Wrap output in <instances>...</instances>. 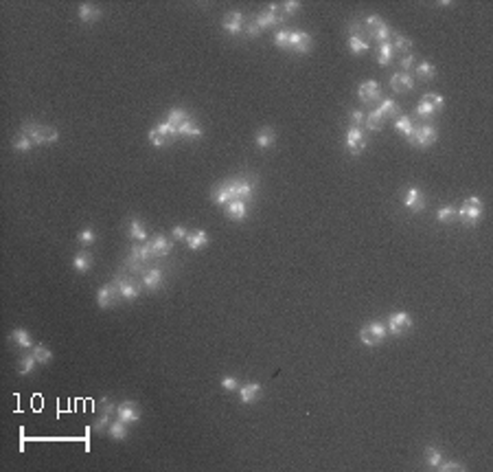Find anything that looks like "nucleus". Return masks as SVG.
Segmentation results:
<instances>
[{"label": "nucleus", "mask_w": 493, "mask_h": 472, "mask_svg": "<svg viewBox=\"0 0 493 472\" xmlns=\"http://www.w3.org/2000/svg\"><path fill=\"white\" fill-rule=\"evenodd\" d=\"M437 217H439V222H443V224H451V222H456V220H458V209L454 205L441 207Z\"/></svg>", "instance_id": "nucleus-33"}, {"label": "nucleus", "mask_w": 493, "mask_h": 472, "mask_svg": "<svg viewBox=\"0 0 493 472\" xmlns=\"http://www.w3.org/2000/svg\"><path fill=\"white\" fill-rule=\"evenodd\" d=\"M77 15H79V20H81V22L92 24V22H97L99 18H101V9H99V7H94V5L81 3V5H79V9H77Z\"/></svg>", "instance_id": "nucleus-17"}, {"label": "nucleus", "mask_w": 493, "mask_h": 472, "mask_svg": "<svg viewBox=\"0 0 493 472\" xmlns=\"http://www.w3.org/2000/svg\"><path fill=\"white\" fill-rule=\"evenodd\" d=\"M230 187H233V196L235 200H250L252 198V191H254V185L250 180H245V178H235V180H230Z\"/></svg>", "instance_id": "nucleus-13"}, {"label": "nucleus", "mask_w": 493, "mask_h": 472, "mask_svg": "<svg viewBox=\"0 0 493 472\" xmlns=\"http://www.w3.org/2000/svg\"><path fill=\"white\" fill-rule=\"evenodd\" d=\"M441 472H456V470H465L463 463H458V461H443L441 463Z\"/></svg>", "instance_id": "nucleus-54"}, {"label": "nucleus", "mask_w": 493, "mask_h": 472, "mask_svg": "<svg viewBox=\"0 0 493 472\" xmlns=\"http://www.w3.org/2000/svg\"><path fill=\"white\" fill-rule=\"evenodd\" d=\"M390 44H392L394 51H401L404 55H406V51H408V53L412 51V40L406 38V35H401V33H394V38H392Z\"/></svg>", "instance_id": "nucleus-36"}, {"label": "nucleus", "mask_w": 493, "mask_h": 472, "mask_svg": "<svg viewBox=\"0 0 493 472\" xmlns=\"http://www.w3.org/2000/svg\"><path fill=\"white\" fill-rule=\"evenodd\" d=\"M281 9H283L285 15H292V13H296L300 9V3H298V0H287V3L281 5Z\"/></svg>", "instance_id": "nucleus-53"}, {"label": "nucleus", "mask_w": 493, "mask_h": 472, "mask_svg": "<svg viewBox=\"0 0 493 472\" xmlns=\"http://www.w3.org/2000/svg\"><path fill=\"white\" fill-rule=\"evenodd\" d=\"M364 125H366L368 132H380V130L384 128V117L377 110H371L364 119Z\"/></svg>", "instance_id": "nucleus-29"}, {"label": "nucleus", "mask_w": 493, "mask_h": 472, "mask_svg": "<svg viewBox=\"0 0 493 472\" xmlns=\"http://www.w3.org/2000/svg\"><path fill=\"white\" fill-rule=\"evenodd\" d=\"M416 115L421 117V119H432L434 115H437V108H434V105L423 97V99L416 103Z\"/></svg>", "instance_id": "nucleus-42"}, {"label": "nucleus", "mask_w": 493, "mask_h": 472, "mask_svg": "<svg viewBox=\"0 0 493 472\" xmlns=\"http://www.w3.org/2000/svg\"><path fill=\"white\" fill-rule=\"evenodd\" d=\"M233 200H235V196H233V187H230V183L217 185L215 193H213V202L219 205V207H226L228 202H233Z\"/></svg>", "instance_id": "nucleus-18"}, {"label": "nucleus", "mask_w": 493, "mask_h": 472, "mask_svg": "<svg viewBox=\"0 0 493 472\" xmlns=\"http://www.w3.org/2000/svg\"><path fill=\"white\" fill-rule=\"evenodd\" d=\"M394 128H397V132H399V134H404V136L408 138V141H410V136H412V132H414L412 121H410L406 115H401V117L394 119Z\"/></svg>", "instance_id": "nucleus-32"}, {"label": "nucleus", "mask_w": 493, "mask_h": 472, "mask_svg": "<svg viewBox=\"0 0 493 472\" xmlns=\"http://www.w3.org/2000/svg\"><path fill=\"white\" fill-rule=\"evenodd\" d=\"M425 461H427V466H430L432 470H439V468H441L443 455H441V450L437 448V446H427V448H425Z\"/></svg>", "instance_id": "nucleus-30"}, {"label": "nucleus", "mask_w": 493, "mask_h": 472, "mask_svg": "<svg viewBox=\"0 0 493 472\" xmlns=\"http://www.w3.org/2000/svg\"><path fill=\"white\" fill-rule=\"evenodd\" d=\"M117 420L125 422V424H134V422L141 420V411H138L136 402L125 400V402L117 404Z\"/></svg>", "instance_id": "nucleus-10"}, {"label": "nucleus", "mask_w": 493, "mask_h": 472, "mask_svg": "<svg viewBox=\"0 0 493 472\" xmlns=\"http://www.w3.org/2000/svg\"><path fill=\"white\" fill-rule=\"evenodd\" d=\"M245 35H248L250 40L259 38V35H261V29H259V24H257V22H248V24H245Z\"/></svg>", "instance_id": "nucleus-58"}, {"label": "nucleus", "mask_w": 493, "mask_h": 472, "mask_svg": "<svg viewBox=\"0 0 493 472\" xmlns=\"http://www.w3.org/2000/svg\"><path fill=\"white\" fill-rule=\"evenodd\" d=\"M357 97L362 103H375V101H382V88L377 81H362L359 88H357Z\"/></svg>", "instance_id": "nucleus-7"}, {"label": "nucleus", "mask_w": 493, "mask_h": 472, "mask_svg": "<svg viewBox=\"0 0 493 472\" xmlns=\"http://www.w3.org/2000/svg\"><path fill=\"white\" fill-rule=\"evenodd\" d=\"M274 44L278 48H283V51H290V31H276V35H274Z\"/></svg>", "instance_id": "nucleus-47"}, {"label": "nucleus", "mask_w": 493, "mask_h": 472, "mask_svg": "<svg viewBox=\"0 0 493 472\" xmlns=\"http://www.w3.org/2000/svg\"><path fill=\"white\" fill-rule=\"evenodd\" d=\"M368 35H371V40H375V42H388V38H390V27L388 24H384V27L380 29H375V31H368Z\"/></svg>", "instance_id": "nucleus-46"}, {"label": "nucleus", "mask_w": 493, "mask_h": 472, "mask_svg": "<svg viewBox=\"0 0 493 472\" xmlns=\"http://www.w3.org/2000/svg\"><path fill=\"white\" fill-rule=\"evenodd\" d=\"M377 112L384 117V121L386 119H397V115H399V103L397 101H392V99H384V101H380V108H377Z\"/></svg>", "instance_id": "nucleus-24"}, {"label": "nucleus", "mask_w": 493, "mask_h": 472, "mask_svg": "<svg viewBox=\"0 0 493 472\" xmlns=\"http://www.w3.org/2000/svg\"><path fill=\"white\" fill-rule=\"evenodd\" d=\"M386 328H388V332L392 336H401L412 328V316H410L408 312H392Z\"/></svg>", "instance_id": "nucleus-4"}, {"label": "nucleus", "mask_w": 493, "mask_h": 472, "mask_svg": "<svg viewBox=\"0 0 493 472\" xmlns=\"http://www.w3.org/2000/svg\"><path fill=\"white\" fill-rule=\"evenodd\" d=\"M349 51L353 55H364L371 51V42L362 35H349Z\"/></svg>", "instance_id": "nucleus-23"}, {"label": "nucleus", "mask_w": 493, "mask_h": 472, "mask_svg": "<svg viewBox=\"0 0 493 472\" xmlns=\"http://www.w3.org/2000/svg\"><path fill=\"white\" fill-rule=\"evenodd\" d=\"M178 134H180V136H186V138H200V136H202V130H200V125H195L191 119H186L184 123L178 125Z\"/></svg>", "instance_id": "nucleus-26"}, {"label": "nucleus", "mask_w": 493, "mask_h": 472, "mask_svg": "<svg viewBox=\"0 0 493 472\" xmlns=\"http://www.w3.org/2000/svg\"><path fill=\"white\" fill-rule=\"evenodd\" d=\"M77 240H79V244H84V246H90V244L97 242V233L92 229H84V231H79Z\"/></svg>", "instance_id": "nucleus-48"}, {"label": "nucleus", "mask_w": 493, "mask_h": 472, "mask_svg": "<svg viewBox=\"0 0 493 472\" xmlns=\"http://www.w3.org/2000/svg\"><path fill=\"white\" fill-rule=\"evenodd\" d=\"M188 119V112L184 110V108H171L169 110V115H167V121L171 125H180V123H184V121Z\"/></svg>", "instance_id": "nucleus-43"}, {"label": "nucleus", "mask_w": 493, "mask_h": 472, "mask_svg": "<svg viewBox=\"0 0 493 472\" xmlns=\"http://www.w3.org/2000/svg\"><path fill=\"white\" fill-rule=\"evenodd\" d=\"M114 286H117V290H119V297H123L125 301L138 299V295H141V290H143L141 283H136L131 279H117V281H114Z\"/></svg>", "instance_id": "nucleus-11"}, {"label": "nucleus", "mask_w": 493, "mask_h": 472, "mask_svg": "<svg viewBox=\"0 0 493 472\" xmlns=\"http://www.w3.org/2000/svg\"><path fill=\"white\" fill-rule=\"evenodd\" d=\"M290 51L305 55L311 51V35L305 31H290Z\"/></svg>", "instance_id": "nucleus-8"}, {"label": "nucleus", "mask_w": 493, "mask_h": 472, "mask_svg": "<svg viewBox=\"0 0 493 472\" xmlns=\"http://www.w3.org/2000/svg\"><path fill=\"white\" fill-rule=\"evenodd\" d=\"M171 235L178 240V242H186V238H188V231L184 229V226H174L171 229Z\"/></svg>", "instance_id": "nucleus-59"}, {"label": "nucleus", "mask_w": 493, "mask_h": 472, "mask_svg": "<svg viewBox=\"0 0 493 472\" xmlns=\"http://www.w3.org/2000/svg\"><path fill=\"white\" fill-rule=\"evenodd\" d=\"M437 136H439V132L434 125H419V128H414V132L408 143L419 145V148H430V145L437 143Z\"/></svg>", "instance_id": "nucleus-3"}, {"label": "nucleus", "mask_w": 493, "mask_h": 472, "mask_svg": "<svg viewBox=\"0 0 493 472\" xmlns=\"http://www.w3.org/2000/svg\"><path fill=\"white\" fill-rule=\"evenodd\" d=\"M108 435L112 437V439H127V424L125 422H121V420H114L112 424L108 426Z\"/></svg>", "instance_id": "nucleus-34"}, {"label": "nucleus", "mask_w": 493, "mask_h": 472, "mask_svg": "<svg viewBox=\"0 0 493 472\" xmlns=\"http://www.w3.org/2000/svg\"><path fill=\"white\" fill-rule=\"evenodd\" d=\"M390 88L392 93H406V90H412L414 88V79L410 72H394L390 77Z\"/></svg>", "instance_id": "nucleus-14"}, {"label": "nucleus", "mask_w": 493, "mask_h": 472, "mask_svg": "<svg viewBox=\"0 0 493 472\" xmlns=\"http://www.w3.org/2000/svg\"><path fill=\"white\" fill-rule=\"evenodd\" d=\"M11 340L18 347H22V349H29L31 345H33V340H31V336H29V332L27 330H22V328H18V330H13L11 332Z\"/></svg>", "instance_id": "nucleus-35"}, {"label": "nucleus", "mask_w": 493, "mask_h": 472, "mask_svg": "<svg viewBox=\"0 0 493 472\" xmlns=\"http://www.w3.org/2000/svg\"><path fill=\"white\" fill-rule=\"evenodd\" d=\"M226 213H228L230 220L241 222V220L245 217V213H248V209H245L243 200H233V202H228V205H226Z\"/></svg>", "instance_id": "nucleus-22"}, {"label": "nucleus", "mask_w": 493, "mask_h": 472, "mask_svg": "<svg viewBox=\"0 0 493 472\" xmlns=\"http://www.w3.org/2000/svg\"><path fill=\"white\" fill-rule=\"evenodd\" d=\"M92 264H94V259L90 253H77L75 259H72V266H75L77 273H88L90 268H92Z\"/></svg>", "instance_id": "nucleus-28"}, {"label": "nucleus", "mask_w": 493, "mask_h": 472, "mask_svg": "<svg viewBox=\"0 0 493 472\" xmlns=\"http://www.w3.org/2000/svg\"><path fill=\"white\" fill-rule=\"evenodd\" d=\"M33 145H35V143H33L24 132H18V134L13 136V150H15V152H20V154H29V152L33 150Z\"/></svg>", "instance_id": "nucleus-27"}, {"label": "nucleus", "mask_w": 493, "mask_h": 472, "mask_svg": "<svg viewBox=\"0 0 493 472\" xmlns=\"http://www.w3.org/2000/svg\"><path fill=\"white\" fill-rule=\"evenodd\" d=\"M458 217L460 222L467 224V226H476L480 222L482 217V200L478 196H471L463 202V207L458 209Z\"/></svg>", "instance_id": "nucleus-2"}, {"label": "nucleus", "mask_w": 493, "mask_h": 472, "mask_svg": "<svg viewBox=\"0 0 493 472\" xmlns=\"http://www.w3.org/2000/svg\"><path fill=\"white\" fill-rule=\"evenodd\" d=\"M261 391H263L261 382H248V385L239 387V400H241V404H252V402H257V400H259V395H261Z\"/></svg>", "instance_id": "nucleus-15"}, {"label": "nucleus", "mask_w": 493, "mask_h": 472, "mask_svg": "<svg viewBox=\"0 0 493 472\" xmlns=\"http://www.w3.org/2000/svg\"><path fill=\"white\" fill-rule=\"evenodd\" d=\"M35 362H37V358L33 354L22 356L20 362H18V373H20V376H29V373L33 371V367H35Z\"/></svg>", "instance_id": "nucleus-41"}, {"label": "nucleus", "mask_w": 493, "mask_h": 472, "mask_svg": "<svg viewBox=\"0 0 493 472\" xmlns=\"http://www.w3.org/2000/svg\"><path fill=\"white\" fill-rule=\"evenodd\" d=\"M412 64H414V55H412V53H406L404 58H401V62H399L401 72H408L410 68H412Z\"/></svg>", "instance_id": "nucleus-56"}, {"label": "nucleus", "mask_w": 493, "mask_h": 472, "mask_svg": "<svg viewBox=\"0 0 493 472\" xmlns=\"http://www.w3.org/2000/svg\"><path fill=\"white\" fill-rule=\"evenodd\" d=\"M156 130H158V132H160L164 138H167V143H174L176 138L180 136V134H178V128H176V125H171L169 121H164V123H158V125H156Z\"/></svg>", "instance_id": "nucleus-39"}, {"label": "nucleus", "mask_w": 493, "mask_h": 472, "mask_svg": "<svg viewBox=\"0 0 493 472\" xmlns=\"http://www.w3.org/2000/svg\"><path fill=\"white\" fill-rule=\"evenodd\" d=\"M392 55H394V48L390 42H382L380 44V66H388L392 62Z\"/></svg>", "instance_id": "nucleus-44"}, {"label": "nucleus", "mask_w": 493, "mask_h": 472, "mask_svg": "<svg viewBox=\"0 0 493 472\" xmlns=\"http://www.w3.org/2000/svg\"><path fill=\"white\" fill-rule=\"evenodd\" d=\"M416 75H419V77H423L425 81H430V79L437 77V68H434V64H432V62H421V64L416 66Z\"/></svg>", "instance_id": "nucleus-45"}, {"label": "nucleus", "mask_w": 493, "mask_h": 472, "mask_svg": "<svg viewBox=\"0 0 493 472\" xmlns=\"http://www.w3.org/2000/svg\"><path fill=\"white\" fill-rule=\"evenodd\" d=\"M131 257H134V259H138V262H143V264H145V262H149V259L154 257L149 242L134 244V246H131Z\"/></svg>", "instance_id": "nucleus-25"}, {"label": "nucleus", "mask_w": 493, "mask_h": 472, "mask_svg": "<svg viewBox=\"0 0 493 472\" xmlns=\"http://www.w3.org/2000/svg\"><path fill=\"white\" fill-rule=\"evenodd\" d=\"M20 132H24L35 145H53L60 141V132H57L55 128H48V125H42V123H24Z\"/></svg>", "instance_id": "nucleus-1"}, {"label": "nucleus", "mask_w": 493, "mask_h": 472, "mask_svg": "<svg viewBox=\"0 0 493 472\" xmlns=\"http://www.w3.org/2000/svg\"><path fill=\"white\" fill-rule=\"evenodd\" d=\"M117 295H119V290L114 283H108V286H101L97 292V303L101 310H108V307H112L114 303H117Z\"/></svg>", "instance_id": "nucleus-12"}, {"label": "nucleus", "mask_w": 493, "mask_h": 472, "mask_svg": "<svg viewBox=\"0 0 493 472\" xmlns=\"http://www.w3.org/2000/svg\"><path fill=\"white\" fill-rule=\"evenodd\" d=\"M147 136H149L151 145H156V148H162V145H167V138H164V136L158 132V130H156V128H151V130H149V134H147Z\"/></svg>", "instance_id": "nucleus-51"}, {"label": "nucleus", "mask_w": 493, "mask_h": 472, "mask_svg": "<svg viewBox=\"0 0 493 472\" xmlns=\"http://www.w3.org/2000/svg\"><path fill=\"white\" fill-rule=\"evenodd\" d=\"M33 356L37 358L40 365H48V362L53 360V352H51V349H48L46 345H42V343H37L35 347H33Z\"/></svg>", "instance_id": "nucleus-38"}, {"label": "nucleus", "mask_w": 493, "mask_h": 472, "mask_svg": "<svg viewBox=\"0 0 493 472\" xmlns=\"http://www.w3.org/2000/svg\"><path fill=\"white\" fill-rule=\"evenodd\" d=\"M221 389H224V391H235V389H239V385H237V378L224 376V378H221Z\"/></svg>", "instance_id": "nucleus-55"}, {"label": "nucleus", "mask_w": 493, "mask_h": 472, "mask_svg": "<svg viewBox=\"0 0 493 472\" xmlns=\"http://www.w3.org/2000/svg\"><path fill=\"white\" fill-rule=\"evenodd\" d=\"M103 413L99 415V420L94 422V430L97 433H105L108 430V426L112 424V413H117V406H114L112 402H108V400H103Z\"/></svg>", "instance_id": "nucleus-16"}, {"label": "nucleus", "mask_w": 493, "mask_h": 472, "mask_svg": "<svg viewBox=\"0 0 493 472\" xmlns=\"http://www.w3.org/2000/svg\"><path fill=\"white\" fill-rule=\"evenodd\" d=\"M274 141H276V134L272 128H261L257 136H254V143H257L259 150H270L274 145Z\"/></svg>", "instance_id": "nucleus-19"}, {"label": "nucleus", "mask_w": 493, "mask_h": 472, "mask_svg": "<svg viewBox=\"0 0 493 472\" xmlns=\"http://www.w3.org/2000/svg\"><path fill=\"white\" fill-rule=\"evenodd\" d=\"M425 99L430 101V103H432V105H434V108H437V110H439V108H443V105H445V97H443L441 93H427V95H425Z\"/></svg>", "instance_id": "nucleus-52"}, {"label": "nucleus", "mask_w": 493, "mask_h": 472, "mask_svg": "<svg viewBox=\"0 0 493 472\" xmlns=\"http://www.w3.org/2000/svg\"><path fill=\"white\" fill-rule=\"evenodd\" d=\"M347 148L351 152V156H359V154L366 150V136H364V132H362L359 128H355V125L349 128V132H347Z\"/></svg>", "instance_id": "nucleus-6"}, {"label": "nucleus", "mask_w": 493, "mask_h": 472, "mask_svg": "<svg viewBox=\"0 0 493 472\" xmlns=\"http://www.w3.org/2000/svg\"><path fill=\"white\" fill-rule=\"evenodd\" d=\"M404 207L408 211H412V213H419V211H423L425 209V196H423V191L419 189V187H410V189L406 191V198H404Z\"/></svg>", "instance_id": "nucleus-9"}, {"label": "nucleus", "mask_w": 493, "mask_h": 472, "mask_svg": "<svg viewBox=\"0 0 493 472\" xmlns=\"http://www.w3.org/2000/svg\"><path fill=\"white\" fill-rule=\"evenodd\" d=\"M359 340H362V345H366V347H375V345H377V340L373 338L371 330H368V325L359 330Z\"/></svg>", "instance_id": "nucleus-49"}, {"label": "nucleus", "mask_w": 493, "mask_h": 472, "mask_svg": "<svg viewBox=\"0 0 493 472\" xmlns=\"http://www.w3.org/2000/svg\"><path fill=\"white\" fill-rule=\"evenodd\" d=\"M364 24H366V33L368 31H375V29H380V27H384V20L380 18V15H368V18L364 20Z\"/></svg>", "instance_id": "nucleus-50"}, {"label": "nucleus", "mask_w": 493, "mask_h": 472, "mask_svg": "<svg viewBox=\"0 0 493 472\" xmlns=\"http://www.w3.org/2000/svg\"><path fill=\"white\" fill-rule=\"evenodd\" d=\"M129 238L131 240H136V242H147V231H145V226L138 222V220L134 217L129 222Z\"/></svg>", "instance_id": "nucleus-37"}, {"label": "nucleus", "mask_w": 493, "mask_h": 472, "mask_svg": "<svg viewBox=\"0 0 493 472\" xmlns=\"http://www.w3.org/2000/svg\"><path fill=\"white\" fill-rule=\"evenodd\" d=\"M149 246H151L154 257H164V255L171 253V242L164 238V235H156V238L149 242Z\"/></svg>", "instance_id": "nucleus-21"}, {"label": "nucleus", "mask_w": 493, "mask_h": 472, "mask_svg": "<svg viewBox=\"0 0 493 472\" xmlns=\"http://www.w3.org/2000/svg\"><path fill=\"white\" fill-rule=\"evenodd\" d=\"M349 119H351V125H355V128H359L362 123H364V112L362 110H351V115H349Z\"/></svg>", "instance_id": "nucleus-57"}, {"label": "nucleus", "mask_w": 493, "mask_h": 472, "mask_svg": "<svg viewBox=\"0 0 493 472\" xmlns=\"http://www.w3.org/2000/svg\"><path fill=\"white\" fill-rule=\"evenodd\" d=\"M368 330H371L373 338L377 340V345H380L382 340L386 338V334H388V328H386V323H382V321H373V323H368Z\"/></svg>", "instance_id": "nucleus-40"}, {"label": "nucleus", "mask_w": 493, "mask_h": 472, "mask_svg": "<svg viewBox=\"0 0 493 472\" xmlns=\"http://www.w3.org/2000/svg\"><path fill=\"white\" fill-rule=\"evenodd\" d=\"M208 244V233L204 229H197V231H191L186 238V246L191 250H200L202 246H206Z\"/></svg>", "instance_id": "nucleus-20"}, {"label": "nucleus", "mask_w": 493, "mask_h": 472, "mask_svg": "<svg viewBox=\"0 0 493 472\" xmlns=\"http://www.w3.org/2000/svg\"><path fill=\"white\" fill-rule=\"evenodd\" d=\"M221 29H224V33L228 35H239L245 31V15L241 11H230L226 13L224 22H221Z\"/></svg>", "instance_id": "nucleus-5"}, {"label": "nucleus", "mask_w": 493, "mask_h": 472, "mask_svg": "<svg viewBox=\"0 0 493 472\" xmlns=\"http://www.w3.org/2000/svg\"><path fill=\"white\" fill-rule=\"evenodd\" d=\"M160 283H162V270H158V268H151V270L143 277V286L147 290H156Z\"/></svg>", "instance_id": "nucleus-31"}]
</instances>
